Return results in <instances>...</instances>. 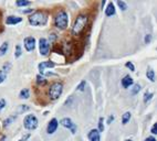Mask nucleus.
I'll return each mask as SVG.
<instances>
[{
  "label": "nucleus",
  "instance_id": "15",
  "mask_svg": "<svg viewBox=\"0 0 157 141\" xmlns=\"http://www.w3.org/2000/svg\"><path fill=\"white\" fill-rule=\"evenodd\" d=\"M36 85H38V86H41V87H43V86H45V85L48 84V79L44 78L42 75H40V74H39V75H36Z\"/></svg>",
  "mask_w": 157,
  "mask_h": 141
},
{
  "label": "nucleus",
  "instance_id": "37",
  "mask_svg": "<svg viewBox=\"0 0 157 141\" xmlns=\"http://www.w3.org/2000/svg\"><path fill=\"white\" fill-rule=\"evenodd\" d=\"M56 34H54V33H52V34H51V38H50V42H52V41H53V40H56Z\"/></svg>",
  "mask_w": 157,
  "mask_h": 141
},
{
  "label": "nucleus",
  "instance_id": "18",
  "mask_svg": "<svg viewBox=\"0 0 157 141\" xmlns=\"http://www.w3.org/2000/svg\"><path fill=\"white\" fill-rule=\"evenodd\" d=\"M8 49H9V43L8 42H3L0 46V56H3V55H6V53L8 52Z\"/></svg>",
  "mask_w": 157,
  "mask_h": 141
},
{
  "label": "nucleus",
  "instance_id": "22",
  "mask_svg": "<svg viewBox=\"0 0 157 141\" xmlns=\"http://www.w3.org/2000/svg\"><path fill=\"white\" fill-rule=\"evenodd\" d=\"M117 6L120 7V9H121L122 11H126L127 10V8H128V7H127V3L125 2V1H117Z\"/></svg>",
  "mask_w": 157,
  "mask_h": 141
},
{
  "label": "nucleus",
  "instance_id": "4",
  "mask_svg": "<svg viewBox=\"0 0 157 141\" xmlns=\"http://www.w3.org/2000/svg\"><path fill=\"white\" fill-rule=\"evenodd\" d=\"M63 93V84L61 82H54L50 85V87H49L48 90V96L49 99L54 102L56 99H59L60 96L62 95Z\"/></svg>",
  "mask_w": 157,
  "mask_h": 141
},
{
  "label": "nucleus",
  "instance_id": "8",
  "mask_svg": "<svg viewBox=\"0 0 157 141\" xmlns=\"http://www.w3.org/2000/svg\"><path fill=\"white\" fill-rule=\"evenodd\" d=\"M23 43H25V49L28 52H32L36 49V39L33 37H27L23 40Z\"/></svg>",
  "mask_w": 157,
  "mask_h": 141
},
{
  "label": "nucleus",
  "instance_id": "26",
  "mask_svg": "<svg viewBox=\"0 0 157 141\" xmlns=\"http://www.w3.org/2000/svg\"><path fill=\"white\" fill-rule=\"evenodd\" d=\"M7 78V73H5L2 70H0V84L3 83Z\"/></svg>",
  "mask_w": 157,
  "mask_h": 141
},
{
  "label": "nucleus",
  "instance_id": "20",
  "mask_svg": "<svg viewBox=\"0 0 157 141\" xmlns=\"http://www.w3.org/2000/svg\"><path fill=\"white\" fill-rule=\"evenodd\" d=\"M153 97H154V93H151V92H146V93L144 94V97H143L144 103H145V104L146 103H148Z\"/></svg>",
  "mask_w": 157,
  "mask_h": 141
},
{
  "label": "nucleus",
  "instance_id": "29",
  "mask_svg": "<svg viewBox=\"0 0 157 141\" xmlns=\"http://www.w3.org/2000/svg\"><path fill=\"white\" fill-rule=\"evenodd\" d=\"M125 66H126L127 68H129L132 72H135V66H134V64H133L132 62H126V63H125Z\"/></svg>",
  "mask_w": 157,
  "mask_h": 141
},
{
  "label": "nucleus",
  "instance_id": "7",
  "mask_svg": "<svg viewBox=\"0 0 157 141\" xmlns=\"http://www.w3.org/2000/svg\"><path fill=\"white\" fill-rule=\"evenodd\" d=\"M60 124H61V126H63L64 128L70 130L72 135H75L76 133V125L72 121L71 118H67H67L61 119V120H60Z\"/></svg>",
  "mask_w": 157,
  "mask_h": 141
},
{
  "label": "nucleus",
  "instance_id": "31",
  "mask_svg": "<svg viewBox=\"0 0 157 141\" xmlns=\"http://www.w3.org/2000/svg\"><path fill=\"white\" fill-rule=\"evenodd\" d=\"M151 132L153 133V135H157V122H156V124L153 125V126H151Z\"/></svg>",
  "mask_w": 157,
  "mask_h": 141
},
{
  "label": "nucleus",
  "instance_id": "12",
  "mask_svg": "<svg viewBox=\"0 0 157 141\" xmlns=\"http://www.w3.org/2000/svg\"><path fill=\"white\" fill-rule=\"evenodd\" d=\"M22 22V18L21 17H14V16H9L6 19L7 26H16L18 23Z\"/></svg>",
  "mask_w": 157,
  "mask_h": 141
},
{
  "label": "nucleus",
  "instance_id": "6",
  "mask_svg": "<svg viewBox=\"0 0 157 141\" xmlns=\"http://www.w3.org/2000/svg\"><path fill=\"white\" fill-rule=\"evenodd\" d=\"M39 52L42 56H47L50 52V42L45 38H41L39 40Z\"/></svg>",
  "mask_w": 157,
  "mask_h": 141
},
{
  "label": "nucleus",
  "instance_id": "32",
  "mask_svg": "<svg viewBox=\"0 0 157 141\" xmlns=\"http://www.w3.org/2000/svg\"><path fill=\"white\" fill-rule=\"evenodd\" d=\"M25 110H29V107L28 106H25V105H23V106H20V108H19V111L18 113H22V111H25Z\"/></svg>",
  "mask_w": 157,
  "mask_h": 141
},
{
  "label": "nucleus",
  "instance_id": "24",
  "mask_svg": "<svg viewBox=\"0 0 157 141\" xmlns=\"http://www.w3.org/2000/svg\"><path fill=\"white\" fill-rule=\"evenodd\" d=\"M13 121H14V117H9V118H7L6 120H5V122H3V127L5 128L9 127Z\"/></svg>",
  "mask_w": 157,
  "mask_h": 141
},
{
  "label": "nucleus",
  "instance_id": "19",
  "mask_svg": "<svg viewBox=\"0 0 157 141\" xmlns=\"http://www.w3.org/2000/svg\"><path fill=\"white\" fill-rule=\"evenodd\" d=\"M131 117H132V114L129 113V111H126L125 114H123L122 116V124L123 125H127L131 120Z\"/></svg>",
  "mask_w": 157,
  "mask_h": 141
},
{
  "label": "nucleus",
  "instance_id": "14",
  "mask_svg": "<svg viewBox=\"0 0 157 141\" xmlns=\"http://www.w3.org/2000/svg\"><path fill=\"white\" fill-rule=\"evenodd\" d=\"M115 12H116V9H115V6L113 2H109L107 7L105 8V14H106V17H112L114 16Z\"/></svg>",
  "mask_w": 157,
  "mask_h": 141
},
{
  "label": "nucleus",
  "instance_id": "39",
  "mask_svg": "<svg viewBox=\"0 0 157 141\" xmlns=\"http://www.w3.org/2000/svg\"><path fill=\"white\" fill-rule=\"evenodd\" d=\"M124 141H133V140H132V139H125Z\"/></svg>",
  "mask_w": 157,
  "mask_h": 141
},
{
  "label": "nucleus",
  "instance_id": "36",
  "mask_svg": "<svg viewBox=\"0 0 157 141\" xmlns=\"http://www.w3.org/2000/svg\"><path fill=\"white\" fill-rule=\"evenodd\" d=\"M144 141H156V138L153 137V136H151V137H147Z\"/></svg>",
  "mask_w": 157,
  "mask_h": 141
},
{
  "label": "nucleus",
  "instance_id": "28",
  "mask_svg": "<svg viewBox=\"0 0 157 141\" xmlns=\"http://www.w3.org/2000/svg\"><path fill=\"white\" fill-rule=\"evenodd\" d=\"M140 90V85H138V84L134 85V87H133V89H132V94L133 95H136Z\"/></svg>",
  "mask_w": 157,
  "mask_h": 141
},
{
  "label": "nucleus",
  "instance_id": "34",
  "mask_svg": "<svg viewBox=\"0 0 157 141\" xmlns=\"http://www.w3.org/2000/svg\"><path fill=\"white\" fill-rule=\"evenodd\" d=\"M30 137H31V135H30V133H27V135H25V136H23L22 138L20 139L19 141H28V139L30 138Z\"/></svg>",
  "mask_w": 157,
  "mask_h": 141
},
{
  "label": "nucleus",
  "instance_id": "25",
  "mask_svg": "<svg viewBox=\"0 0 157 141\" xmlns=\"http://www.w3.org/2000/svg\"><path fill=\"white\" fill-rule=\"evenodd\" d=\"M16 5H17L18 7L30 6V5H31V1H27V0H25V1H17V2H16Z\"/></svg>",
  "mask_w": 157,
  "mask_h": 141
},
{
  "label": "nucleus",
  "instance_id": "30",
  "mask_svg": "<svg viewBox=\"0 0 157 141\" xmlns=\"http://www.w3.org/2000/svg\"><path fill=\"white\" fill-rule=\"evenodd\" d=\"M6 105H7V103H6V99H0V113H1V110L3 109V108L6 107Z\"/></svg>",
  "mask_w": 157,
  "mask_h": 141
},
{
  "label": "nucleus",
  "instance_id": "38",
  "mask_svg": "<svg viewBox=\"0 0 157 141\" xmlns=\"http://www.w3.org/2000/svg\"><path fill=\"white\" fill-rule=\"evenodd\" d=\"M21 12H23V13H29V12H33V11H32V9H29V10H21Z\"/></svg>",
  "mask_w": 157,
  "mask_h": 141
},
{
  "label": "nucleus",
  "instance_id": "23",
  "mask_svg": "<svg viewBox=\"0 0 157 141\" xmlns=\"http://www.w3.org/2000/svg\"><path fill=\"white\" fill-rule=\"evenodd\" d=\"M104 120H103V118H100L98 119V132L101 133V132H103L104 131Z\"/></svg>",
  "mask_w": 157,
  "mask_h": 141
},
{
  "label": "nucleus",
  "instance_id": "2",
  "mask_svg": "<svg viewBox=\"0 0 157 141\" xmlns=\"http://www.w3.org/2000/svg\"><path fill=\"white\" fill-rule=\"evenodd\" d=\"M49 14L48 12L43 11V10H38L34 11L28 17L29 23L33 27H42L48 23Z\"/></svg>",
  "mask_w": 157,
  "mask_h": 141
},
{
  "label": "nucleus",
  "instance_id": "21",
  "mask_svg": "<svg viewBox=\"0 0 157 141\" xmlns=\"http://www.w3.org/2000/svg\"><path fill=\"white\" fill-rule=\"evenodd\" d=\"M22 55V49H21V45H16V51H14V57L18 59Z\"/></svg>",
  "mask_w": 157,
  "mask_h": 141
},
{
  "label": "nucleus",
  "instance_id": "5",
  "mask_svg": "<svg viewBox=\"0 0 157 141\" xmlns=\"http://www.w3.org/2000/svg\"><path fill=\"white\" fill-rule=\"evenodd\" d=\"M38 125H39V120L36 118L33 114H29L25 117V120H23V126L27 130H36L38 128Z\"/></svg>",
  "mask_w": 157,
  "mask_h": 141
},
{
  "label": "nucleus",
  "instance_id": "27",
  "mask_svg": "<svg viewBox=\"0 0 157 141\" xmlns=\"http://www.w3.org/2000/svg\"><path fill=\"white\" fill-rule=\"evenodd\" d=\"M85 85H86V83L83 81V82H81L80 84L78 85V87H76V90H80V92H83V90L85 89Z\"/></svg>",
  "mask_w": 157,
  "mask_h": 141
},
{
  "label": "nucleus",
  "instance_id": "10",
  "mask_svg": "<svg viewBox=\"0 0 157 141\" xmlns=\"http://www.w3.org/2000/svg\"><path fill=\"white\" fill-rule=\"evenodd\" d=\"M56 66V63L52 62V61H44V62H41L38 65V68L40 70V75H42L45 72V68H53Z\"/></svg>",
  "mask_w": 157,
  "mask_h": 141
},
{
  "label": "nucleus",
  "instance_id": "35",
  "mask_svg": "<svg viewBox=\"0 0 157 141\" xmlns=\"http://www.w3.org/2000/svg\"><path fill=\"white\" fill-rule=\"evenodd\" d=\"M114 118H115L114 115H111V116H109V118H107V124H112V121L114 120Z\"/></svg>",
  "mask_w": 157,
  "mask_h": 141
},
{
  "label": "nucleus",
  "instance_id": "11",
  "mask_svg": "<svg viewBox=\"0 0 157 141\" xmlns=\"http://www.w3.org/2000/svg\"><path fill=\"white\" fill-rule=\"evenodd\" d=\"M87 138L90 141H101V133L98 129H92L87 133Z\"/></svg>",
  "mask_w": 157,
  "mask_h": 141
},
{
  "label": "nucleus",
  "instance_id": "13",
  "mask_svg": "<svg viewBox=\"0 0 157 141\" xmlns=\"http://www.w3.org/2000/svg\"><path fill=\"white\" fill-rule=\"evenodd\" d=\"M121 84L124 88H129L134 85V81H133L132 76H129V75H125V76L122 78Z\"/></svg>",
  "mask_w": 157,
  "mask_h": 141
},
{
  "label": "nucleus",
  "instance_id": "16",
  "mask_svg": "<svg viewBox=\"0 0 157 141\" xmlns=\"http://www.w3.org/2000/svg\"><path fill=\"white\" fill-rule=\"evenodd\" d=\"M30 97V90L28 88H23L20 90L19 93V98L20 99H28Z\"/></svg>",
  "mask_w": 157,
  "mask_h": 141
},
{
  "label": "nucleus",
  "instance_id": "1",
  "mask_svg": "<svg viewBox=\"0 0 157 141\" xmlns=\"http://www.w3.org/2000/svg\"><path fill=\"white\" fill-rule=\"evenodd\" d=\"M90 24V18L86 13H80L75 18L73 22L72 29H71V34L73 37H78L85 31V29Z\"/></svg>",
  "mask_w": 157,
  "mask_h": 141
},
{
  "label": "nucleus",
  "instance_id": "33",
  "mask_svg": "<svg viewBox=\"0 0 157 141\" xmlns=\"http://www.w3.org/2000/svg\"><path fill=\"white\" fill-rule=\"evenodd\" d=\"M144 41H145V43H151V34H147V35H145V39H144Z\"/></svg>",
  "mask_w": 157,
  "mask_h": 141
},
{
  "label": "nucleus",
  "instance_id": "3",
  "mask_svg": "<svg viewBox=\"0 0 157 141\" xmlns=\"http://www.w3.org/2000/svg\"><path fill=\"white\" fill-rule=\"evenodd\" d=\"M69 26V14L64 10H60L54 17V27L59 30H65Z\"/></svg>",
  "mask_w": 157,
  "mask_h": 141
},
{
  "label": "nucleus",
  "instance_id": "9",
  "mask_svg": "<svg viewBox=\"0 0 157 141\" xmlns=\"http://www.w3.org/2000/svg\"><path fill=\"white\" fill-rule=\"evenodd\" d=\"M58 127H59V121H58V119L52 118L50 121H49L48 126H47V133H49V135H53V133L56 131V129H58Z\"/></svg>",
  "mask_w": 157,
  "mask_h": 141
},
{
  "label": "nucleus",
  "instance_id": "17",
  "mask_svg": "<svg viewBox=\"0 0 157 141\" xmlns=\"http://www.w3.org/2000/svg\"><path fill=\"white\" fill-rule=\"evenodd\" d=\"M146 77H147L151 82L154 83L155 81H156V78H155V70H153V68H148L147 72H146Z\"/></svg>",
  "mask_w": 157,
  "mask_h": 141
}]
</instances>
